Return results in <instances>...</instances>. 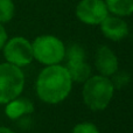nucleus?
<instances>
[{
  "mask_svg": "<svg viewBox=\"0 0 133 133\" xmlns=\"http://www.w3.org/2000/svg\"><path fill=\"white\" fill-rule=\"evenodd\" d=\"M2 50L6 62L19 68L30 64L34 60L32 42L23 36H14L7 40Z\"/></svg>",
  "mask_w": 133,
  "mask_h": 133,
  "instance_id": "39448f33",
  "label": "nucleus"
},
{
  "mask_svg": "<svg viewBox=\"0 0 133 133\" xmlns=\"http://www.w3.org/2000/svg\"><path fill=\"white\" fill-rule=\"evenodd\" d=\"M15 5L13 0H0V23H7L14 18Z\"/></svg>",
  "mask_w": 133,
  "mask_h": 133,
  "instance_id": "f8f14e48",
  "label": "nucleus"
},
{
  "mask_svg": "<svg viewBox=\"0 0 133 133\" xmlns=\"http://www.w3.org/2000/svg\"><path fill=\"white\" fill-rule=\"evenodd\" d=\"M71 133H99V130L94 123L83 122L76 125Z\"/></svg>",
  "mask_w": 133,
  "mask_h": 133,
  "instance_id": "2eb2a0df",
  "label": "nucleus"
},
{
  "mask_svg": "<svg viewBox=\"0 0 133 133\" xmlns=\"http://www.w3.org/2000/svg\"><path fill=\"white\" fill-rule=\"evenodd\" d=\"M7 40H8V37H7V32H6V29H5L4 25L0 23V50L4 48Z\"/></svg>",
  "mask_w": 133,
  "mask_h": 133,
  "instance_id": "dca6fc26",
  "label": "nucleus"
},
{
  "mask_svg": "<svg viewBox=\"0 0 133 133\" xmlns=\"http://www.w3.org/2000/svg\"><path fill=\"white\" fill-rule=\"evenodd\" d=\"M101 32L108 40L119 42L129 35L130 28L124 18L109 14L99 25Z\"/></svg>",
  "mask_w": 133,
  "mask_h": 133,
  "instance_id": "0eeeda50",
  "label": "nucleus"
},
{
  "mask_svg": "<svg viewBox=\"0 0 133 133\" xmlns=\"http://www.w3.org/2000/svg\"><path fill=\"white\" fill-rule=\"evenodd\" d=\"M95 66L99 75L111 77L119 70V62L115 51L108 46H101L96 50Z\"/></svg>",
  "mask_w": 133,
  "mask_h": 133,
  "instance_id": "6e6552de",
  "label": "nucleus"
},
{
  "mask_svg": "<svg viewBox=\"0 0 133 133\" xmlns=\"http://www.w3.org/2000/svg\"><path fill=\"white\" fill-rule=\"evenodd\" d=\"M64 58L66 62H77V61H84L85 60V50L82 46L77 43H74L65 47V56Z\"/></svg>",
  "mask_w": 133,
  "mask_h": 133,
  "instance_id": "ddd939ff",
  "label": "nucleus"
},
{
  "mask_svg": "<svg viewBox=\"0 0 133 133\" xmlns=\"http://www.w3.org/2000/svg\"><path fill=\"white\" fill-rule=\"evenodd\" d=\"M34 60L44 65L60 64L65 56V46L55 35H40L32 42Z\"/></svg>",
  "mask_w": 133,
  "mask_h": 133,
  "instance_id": "7ed1b4c3",
  "label": "nucleus"
},
{
  "mask_svg": "<svg viewBox=\"0 0 133 133\" xmlns=\"http://www.w3.org/2000/svg\"><path fill=\"white\" fill-rule=\"evenodd\" d=\"M110 14L126 18L133 14V0H104Z\"/></svg>",
  "mask_w": 133,
  "mask_h": 133,
  "instance_id": "9b49d317",
  "label": "nucleus"
},
{
  "mask_svg": "<svg viewBox=\"0 0 133 133\" xmlns=\"http://www.w3.org/2000/svg\"><path fill=\"white\" fill-rule=\"evenodd\" d=\"M34 111V104L27 98L16 97L15 99L8 102L5 108V113L9 119L18 120L21 119L23 116H28Z\"/></svg>",
  "mask_w": 133,
  "mask_h": 133,
  "instance_id": "1a4fd4ad",
  "label": "nucleus"
},
{
  "mask_svg": "<svg viewBox=\"0 0 133 133\" xmlns=\"http://www.w3.org/2000/svg\"><path fill=\"white\" fill-rule=\"evenodd\" d=\"M112 78H110L111 82H112V85L115 88V90H120L123 88L127 87L131 82V76H130L129 72H125V71H119L118 70L116 74H113L111 76Z\"/></svg>",
  "mask_w": 133,
  "mask_h": 133,
  "instance_id": "4468645a",
  "label": "nucleus"
},
{
  "mask_svg": "<svg viewBox=\"0 0 133 133\" xmlns=\"http://www.w3.org/2000/svg\"><path fill=\"white\" fill-rule=\"evenodd\" d=\"M71 81L76 83H84L88 78L91 77V66L87 63V61H77V62H66L65 65Z\"/></svg>",
  "mask_w": 133,
  "mask_h": 133,
  "instance_id": "9d476101",
  "label": "nucleus"
},
{
  "mask_svg": "<svg viewBox=\"0 0 133 133\" xmlns=\"http://www.w3.org/2000/svg\"><path fill=\"white\" fill-rule=\"evenodd\" d=\"M75 14L84 25L99 26L110 12L104 0H81L76 6Z\"/></svg>",
  "mask_w": 133,
  "mask_h": 133,
  "instance_id": "423d86ee",
  "label": "nucleus"
},
{
  "mask_svg": "<svg viewBox=\"0 0 133 133\" xmlns=\"http://www.w3.org/2000/svg\"><path fill=\"white\" fill-rule=\"evenodd\" d=\"M0 133H15V132L12 131V130H11V129H8V127L0 126Z\"/></svg>",
  "mask_w": 133,
  "mask_h": 133,
  "instance_id": "f3484780",
  "label": "nucleus"
},
{
  "mask_svg": "<svg viewBox=\"0 0 133 133\" xmlns=\"http://www.w3.org/2000/svg\"><path fill=\"white\" fill-rule=\"evenodd\" d=\"M115 88L109 77L94 75L84 82L82 96L84 104L91 111H103L109 106Z\"/></svg>",
  "mask_w": 133,
  "mask_h": 133,
  "instance_id": "f03ea898",
  "label": "nucleus"
},
{
  "mask_svg": "<svg viewBox=\"0 0 133 133\" xmlns=\"http://www.w3.org/2000/svg\"><path fill=\"white\" fill-rule=\"evenodd\" d=\"M72 81L64 65H47L36 79V94L48 104H58L69 96Z\"/></svg>",
  "mask_w": 133,
  "mask_h": 133,
  "instance_id": "f257e3e1",
  "label": "nucleus"
},
{
  "mask_svg": "<svg viewBox=\"0 0 133 133\" xmlns=\"http://www.w3.org/2000/svg\"><path fill=\"white\" fill-rule=\"evenodd\" d=\"M25 75L21 68L5 62L0 64V104H7L21 95Z\"/></svg>",
  "mask_w": 133,
  "mask_h": 133,
  "instance_id": "20e7f679",
  "label": "nucleus"
}]
</instances>
